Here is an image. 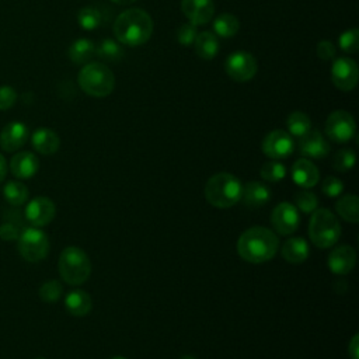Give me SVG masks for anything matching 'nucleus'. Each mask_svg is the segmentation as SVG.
I'll list each match as a JSON object with an SVG mask.
<instances>
[{
  "instance_id": "a19ab883",
  "label": "nucleus",
  "mask_w": 359,
  "mask_h": 359,
  "mask_svg": "<svg viewBox=\"0 0 359 359\" xmlns=\"http://www.w3.org/2000/svg\"><path fill=\"white\" fill-rule=\"evenodd\" d=\"M316 52L321 60H330L335 56V46L331 41H320Z\"/></svg>"
},
{
  "instance_id": "6ab92c4d",
  "label": "nucleus",
  "mask_w": 359,
  "mask_h": 359,
  "mask_svg": "<svg viewBox=\"0 0 359 359\" xmlns=\"http://www.w3.org/2000/svg\"><path fill=\"white\" fill-rule=\"evenodd\" d=\"M39 168L38 157L31 151H20L13 156L10 161V170L14 177L21 180L32 178Z\"/></svg>"
},
{
  "instance_id": "473e14b6",
  "label": "nucleus",
  "mask_w": 359,
  "mask_h": 359,
  "mask_svg": "<svg viewBox=\"0 0 359 359\" xmlns=\"http://www.w3.org/2000/svg\"><path fill=\"white\" fill-rule=\"evenodd\" d=\"M63 286L59 280H48L39 287V297L46 303H55L62 297Z\"/></svg>"
},
{
  "instance_id": "ea45409f",
  "label": "nucleus",
  "mask_w": 359,
  "mask_h": 359,
  "mask_svg": "<svg viewBox=\"0 0 359 359\" xmlns=\"http://www.w3.org/2000/svg\"><path fill=\"white\" fill-rule=\"evenodd\" d=\"M17 101V93L11 86H0V111L11 108Z\"/></svg>"
},
{
  "instance_id": "cd10ccee",
  "label": "nucleus",
  "mask_w": 359,
  "mask_h": 359,
  "mask_svg": "<svg viewBox=\"0 0 359 359\" xmlns=\"http://www.w3.org/2000/svg\"><path fill=\"white\" fill-rule=\"evenodd\" d=\"M3 195L4 199L13 205V206H21L27 202L28 199V188L20 182V181H8L4 187H3Z\"/></svg>"
},
{
  "instance_id": "6e6552de",
  "label": "nucleus",
  "mask_w": 359,
  "mask_h": 359,
  "mask_svg": "<svg viewBox=\"0 0 359 359\" xmlns=\"http://www.w3.org/2000/svg\"><path fill=\"white\" fill-rule=\"evenodd\" d=\"M224 70L227 76L234 81L244 83V81H250L255 76L258 70V65L255 57L250 52L237 50L230 53L226 57Z\"/></svg>"
},
{
  "instance_id": "37998d69",
  "label": "nucleus",
  "mask_w": 359,
  "mask_h": 359,
  "mask_svg": "<svg viewBox=\"0 0 359 359\" xmlns=\"http://www.w3.org/2000/svg\"><path fill=\"white\" fill-rule=\"evenodd\" d=\"M6 174H7V163L3 154L0 153V182L6 178Z\"/></svg>"
},
{
  "instance_id": "4c0bfd02",
  "label": "nucleus",
  "mask_w": 359,
  "mask_h": 359,
  "mask_svg": "<svg viewBox=\"0 0 359 359\" xmlns=\"http://www.w3.org/2000/svg\"><path fill=\"white\" fill-rule=\"evenodd\" d=\"M342 191H344V184L339 178H337L334 175H330L323 181L321 192L324 195H327L328 198H337L342 194Z\"/></svg>"
},
{
  "instance_id": "c03bdc74",
  "label": "nucleus",
  "mask_w": 359,
  "mask_h": 359,
  "mask_svg": "<svg viewBox=\"0 0 359 359\" xmlns=\"http://www.w3.org/2000/svg\"><path fill=\"white\" fill-rule=\"evenodd\" d=\"M111 1L116 3V4H121V6H128V4H132L136 0H111Z\"/></svg>"
},
{
  "instance_id": "0eeeda50",
  "label": "nucleus",
  "mask_w": 359,
  "mask_h": 359,
  "mask_svg": "<svg viewBox=\"0 0 359 359\" xmlns=\"http://www.w3.org/2000/svg\"><path fill=\"white\" fill-rule=\"evenodd\" d=\"M20 255L28 262H38L49 252L48 236L39 227L24 229L17 240Z\"/></svg>"
},
{
  "instance_id": "de8ad7c7",
  "label": "nucleus",
  "mask_w": 359,
  "mask_h": 359,
  "mask_svg": "<svg viewBox=\"0 0 359 359\" xmlns=\"http://www.w3.org/2000/svg\"><path fill=\"white\" fill-rule=\"evenodd\" d=\"M35 359H43V358H35Z\"/></svg>"
},
{
  "instance_id": "2eb2a0df",
  "label": "nucleus",
  "mask_w": 359,
  "mask_h": 359,
  "mask_svg": "<svg viewBox=\"0 0 359 359\" xmlns=\"http://www.w3.org/2000/svg\"><path fill=\"white\" fill-rule=\"evenodd\" d=\"M181 10L188 21L198 27L213 18L215 4L212 0H181Z\"/></svg>"
},
{
  "instance_id": "f8f14e48",
  "label": "nucleus",
  "mask_w": 359,
  "mask_h": 359,
  "mask_svg": "<svg viewBox=\"0 0 359 359\" xmlns=\"http://www.w3.org/2000/svg\"><path fill=\"white\" fill-rule=\"evenodd\" d=\"M294 142L293 137L280 129L269 132L262 140V151L266 157L272 160L286 158L293 153Z\"/></svg>"
},
{
  "instance_id": "9d476101",
  "label": "nucleus",
  "mask_w": 359,
  "mask_h": 359,
  "mask_svg": "<svg viewBox=\"0 0 359 359\" xmlns=\"http://www.w3.org/2000/svg\"><path fill=\"white\" fill-rule=\"evenodd\" d=\"M359 70L355 60L351 57H337L332 63L331 79L341 91H352L358 84Z\"/></svg>"
},
{
  "instance_id": "c756f323",
  "label": "nucleus",
  "mask_w": 359,
  "mask_h": 359,
  "mask_svg": "<svg viewBox=\"0 0 359 359\" xmlns=\"http://www.w3.org/2000/svg\"><path fill=\"white\" fill-rule=\"evenodd\" d=\"M94 55H97L101 60H105V62H119L123 57L125 52L119 42L112 39H104L95 48Z\"/></svg>"
},
{
  "instance_id": "72a5a7b5",
  "label": "nucleus",
  "mask_w": 359,
  "mask_h": 359,
  "mask_svg": "<svg viewBox=\"0 0 359 359\" xmlns=\"http://www.w3.org/2000/svg\"><path fill=\"white\" fill-rule=\"evenodd\" d=\"M356 154L352 149H341L334 156V168L339 172H345L355 165Z\"/></svg>"
},
{
  "instance_id": "dca6fc26",
  "label": "nucleus",
  "mask_w": 359,
  "mask_h": 359,
  "mask_svg": "<svg viewBox=\"0 0 359 359\" xmlns=\"http://www.w3.org/2000/svg\"><path fill=\"white\" fill-rule=\"evenodd\" d=\"M299 151L304 157L323 158L330 153V143L318 130L310 129L304 136L299 137Z\"/></svg>"
},
{
  "instance_id": "f03ea898",
  "label": "nucleus",
  "mask_w": 359,
  "mask_h": 359,
  "mask_svg": "<svg viewBox=\"0 0 359 359\" xmlns=\"http://www.w3.org/2000/svg\"><path fill=\"white\" fill-rule=\"evenodd\" d=\"M114 34L121 45L140 46L153 34V20L142 8L125 10L114 22Z\"/></svg>"
},
{
  "instance_id": "412c9836",
  "label": "nucleus",
  "mask_w": 359,
  "mask_h": 359,
  "mask_svg": "<svg viewBox=\"0 0 359 359\" xmlns=\"http://www.w3.org/2000/svg\"><path fill=\"white\" fill-rule=\"evenodd\" d=\"M31 143L32 147L45 156L55 154L59 150L60 146V139L56 132H53L49 128H39L36 129L32 136H31Z\"/></svg>"
},
{
  "instance_id": "f257e3e1",
  "label": "nucleus",
  "mask_w": 359,
  "mask_h": 359,
  "mask_svg": "<svg viewBox=\"0 0 359 359\" xmlns=\"http://www.w3.org/2000/svg\"><path fill=\"white\" fill-rule=\"evenodd\" d=\"M279 248L278 236L262 226L247 229L237 241L238 255L250 264H262L275 257Z\"/></svg>"
},
{
  "instance_id": "b1692460",
  "label": "nucleus",
  "mask_w": 359,
  "mask_h": 359,
  "mask_svg": "<svg viewBox=\"0 0 359 359\" xmlns=\"http://www.w3.org/2000/svg\"><path fill=\"white\" fill-rule=\"evenodd\" d=\"M195 50L196 55L205 60H210L213 59L217 52H219V41H217V35H215L210 31H203V32H198L195 41Z\"/></svg>"
},
{
  "instance_id": "79ce46f5",
  "label": "nucleus",
  "mask_w": 359,
  "mask_h": 359,
  "mask_svg": "<svg viewBox=\"0 0 359 359\" xmlns=\"http://www.w3.org/2000/svg\"><path fill=\"white\" fill-rule=\"evenodd\" d=\"M348 355L351 359H359V337L355 334L348 345Z\"/></svg>"
},
{
  "instance_id": "7c9ffc66",
  "label": "nucleus",
  "mask_w": 359,
  "mask_h": 359,
  "mask_svg": "<svg viewBox=\"0 0 359 359\" xmlns=\"http://www.w3.org/2000/svg\"><path fill=\"white\" fill-rule=\"evenodd\" d=\"M77 21H79V25L84 29H95L97 27H100L102 21V15L97 7L87 6L77 13Z\"/></svg>"
},
{
  "instance_id": "39448f33",
  "label": "nucleus",
  "mask_w": 359,
  "mask_h": 359,
  "mask_svg": "<svg viewBox=\"0 0 359 359\" xmlns=\"http://www.w3.org/2000/svg\"><path fill=\"white\" fill-rule=\"evenodd\" d=\"M60 278L72 285L84 283L91 273V261L88 255L79 247H66L60 255L57 262Z\"/></svg>"
},
{
  "instance_id": "ddd939ff",
  "label": "nucleus",
  "mask_w": 359,
  "mask_h": 359,
  "mask_svg": "<svg viewBox=\"0 0 359 359\" xmlns=\"http://www.w3.org/2000/svg\"><path fill=\"white\" fill-rule=\"evenodd\" d=\"M56 213L55 203L46 196H36L31 199L25 208V219L34 227H42L49 224Z\"/></svg>"
},
{
  "instance_id": "393cba45",
  "label": "nucleus",
  "mask_w": 359,
  "mask_h": 359,
  "mask_svg": "<svg viewBox=\"0 0 359 359\" xmlns=\"http://www.w3.org/2000/svg\"><path fill=\"white\" fill-rule=\"evenodd\" d=\"M69 59L76 65L87 63L95 53V45L87 38L76 39L69 48Z\"/></svg>"
},
{
  "instance_id": "bb28decb",
  "label": "nucleus",
  "mask_w": 359,
  "mask_h": 359,
  "mask_svg": "<svg viewBox=\"0 0 359 359\" xmlns=\"http://www.w3.org/2000/svg\"><path fill=\"white\" fill-rule=\"evenodd\" d=\"M240 22L238 18L230 13H223L217 15L213 21V31L215 35L223 36V38H231L238 32Z\"/></svg>"
},
{
  "instance_id": "9b49d317",
  "label": "nucleus",
  "mask_w": 359,
  "mask_h": 359,
  "mask_svg": "<svg viewBox=\"0 0 359 359\" xmlns=\"http://www.w3.org/2000/svg\"><path fill=\"white\" fill-rule=\"evenodd\" d=\"M271 223L273 230L280 236H289L294 233L300 224V215L294 205L282 202L276 205L271 215Z\"/></svg>"
},
{
  "instance_id": "58836bf2",
  "label": "nucleus",
  "mask_w": 359,
  "mask_h": 359,
  "mask_svg": "<svg viewBox=\"0 0 359 359\" xmlns=\"http://www.w3.org/2000/svg\"><path fill=\"white\" fill-rule=\"evenodd\" d=\"M20 224L14 222H4L0 224V238L4 241H15L21 234Z\"/></svg>"
},
{
  "instance_id": "a878e982",
  "label": "nucleus",
  "mask_w": 359,
  "mask_h": 359,
  "mask_svg": "<svg viewBox=\"0 0 359 359\" xmlns=\"http://www.w3.org/2000/svg\"><path fill=\"white\" fill-rule=\"evenodd\" d=\"M335 209L344 220L349 223L359 222V199L356 195L346 194L344 196H339L335 203Z\"/></svg>"
},
{
  "instance_id": "1a4fd4ad",
  "label": "nucleus",
  "mask_w": 359,
  "mask_h": 359,
  "mask_svg": "<svg viewBox=\"0 0 359 359\" xmlns=\"http://www.w3.org/2000/svg\"><path fill=\"white\" fill-rule=\"evenodd\" d=\"M356 132V125L353 116L344 111L337 109L331 112L325 121V135L337 143L349 142Z\"/></svg>"
},
{
  "instance_id": "4468645a",
  "label": "nucleus",
  "mask_w": 359,
  "mask_h": 359,
  "mask_svg": "<svg viewBox=\"0 0 359 359\" xmlns=\"http://www.w3.org/2000/svg\"><path fill=\"white\" fill-rule=\"evenodd\" d=\"M29 136V130L25 123L13 121L7 123L0 132V147L4 151H15L22 147Z\"/></svg>"
},
{
  "instance_id": "f704fd0d",
  "label": "nucleus",
  "mask_w": 359,
  "mask_h": 359,
  "mask_svg": "<svg viewBox=\"0 0 359 359\" xmlns=\"http://www.w3.org/2000/svg\"><path fill=\"white\" fill-rule=\"evenodd\" d=\"M339 48L344 52H348V53L358 52V49H359V29L358 28H351V29L344 31L339 36Z\"/></svg>"
},
{
  "instance_id": "e433bc0d",
  "label": "nucleus",
  "mask_w": 359,
  "mask_h": 359,
  "mask_svg": "<svg viewBox=\"0 0 359 359\" xmlns=\"http://www.w3.org/2000/svg\"><path fill=\"white\" fill-rule=\"evenodd\" d=\"M196 35H198V27L189 21L182 24L177 31V39L182 46H189L191 43H194Z\"/></svg>"
},
{
  "instance_id": "49530a36",
  "label": "nucleus",
  "mask_w": 359,
  "mask_h": 359,
  "mask_svg": "<svg viewBox=\"0 0 359 359\" xmlns=\"http://www.w3.org/2000/svg\"><path fill=\"white\" fill-rule=\"evenodd\" d=\"M112 359H126V358H122V356H115V358H112Z\"/></svg>"
},
{
  "instance_id": "aec40b11",
  "label": "nucleus",
  "mask_w": 359,
  "mask_h": 359,
  "mask_svg": "<svg viewBox=\"0 0 359 359\" xmlns=\"http://www.w3.org/2000/svg\"><path fill=\"white\" fill-rule=\"evenodd\" d=\"M292 180L302 188H311L320 180L318 168L307 158H299L292 165Z\"/></svg>"
},
{
  "instance_id": "20e7f679",
  "label": "nucleus",
  "mask_w": 359,
  "mask_h": 359,
  "mask_svg": "<svg viewBox=\"0 0 359 359\" xmlns=\"http://www.w3.org/2000/svg\"><path fill=\"white\" fill-rule=\"evenodd\" d=\"M80 88L95 98L109 95L115 87V76L109 67L101 62L86 63L77 74Z\"/></svg>"
},
{
  "instance_id": "423d86ee",
  "label": "nucleus",
  "mask_w": 359,
  "mask_h": 359,
  "mask_svg": "<svg viewBox=\"0 0 359 359\" xmlns=\"http://www.w3.org/2000/svg\"><path fill=\"white\" fill-rule=\"evenodd\" d=\"M309 236L316 247L330 248L339 240L341 224L328 209H316L309 223Z\"/></svg>"
},
{
  "instance_id": "4be33fe9",
  "label": "nucleus",
  "mask_w": 359,
  "mask_h": 359,
  "mask_svg": "<svg viewBox=\"0 0 359 359\" xmlns=\"http://www.w3.org/2000/svg\"><path fill=\"white\" fill-rule=\"evenodd\" d=\"M280 254L289 264H303L309 258L310 247L303 237H292L282 244Z\"/></svg>"
},
{
  "instance_id": "2f4dec72",
  "label": "nucleus",
  "mask_w": 359,
  "mask_h": 359,
  "mask_svg": "<svg viewBox=\"0 0 359 359\" xmlns=\"http://www.w3.org/2000/svg\"><path fill=\"white\" fill-rule=\"evenodd\" d=\"M259 172H261V177L265 181H268V182H278V181L285 178L286 168L278 160H271V161H266V163L262 164Z\"/></svg>"
},
{
  "instance_id": "5701e85b",
  "label": "nucleus",
  "mask_w": 359,
  "mask_h": 359,
  "mask_svg": "<svg viewBox=\"0 0 359 359\" xmlns=\"http://www.w3.org/2000/svg\"><path fill=\"white\" fill-rule=\"evenodd\" d=\"M65 307L72 316L83 317L91 311L93 300L87 292L81 289H74L66 294Z\"/></svg>"
},
{
  "instance_id": "c85d7f7f",
  "label": "nucleus",
  "mask_w": 359,
  "mask_h": 359,
  "mask_svg": "<svg viewBox=\"0 0 359 359\" xmlns=\"http://www.w3.org/2000/svg\"><path fill=\"white\" fill-rule=\"evenodd\" d=\"M286 126H287V130H289L287 133L290 136L302 137L311 129V121L304 112L294 111L287 116Z\"/></svg>"
},
{
  "instance_id": "7ed1b4c3",
  "label": "nucleus",
  "mask_w": 359,
  "mask_h": 359,
  "mask_svg": "<svg viewBox=\"0 0 359 359\" xmlns=\"http://www.w3.org/2000/svg\"><path fill=\"white\" fill-rule=\"evenodd\" d=\"M243 184L230 172H217L212 175L205 185L206 201L219 209H229L240 202Z\"/></svg>"
},
{
  "instance_id": "c9c22d12",
  "label": "nucleus",
  "mask_w": 359,
  "mask_h": 359,
  "mask_svg": "<svg viewBox=\"0 0 359 359\" xmlns=\"http://www.w3.org/2000/svg\"><path fill=\"white\" fill-rule=\"evenodd\" d=\"M294 202H296L297 210H300L303 213H313L317 209V205H318L317 196L313 192H309V191L297 192L296 198H294Z\"/></svg>"
},
{
  "instance_id": "a211bd4d",
  "label": "nucleus",
  "mask_w": 359,
  "mask_h": 359,
  "mask_svg": "<svg viewBox=\"0 0 359 359\" xmlns=\"http://www.w3.org/2000/svg\"><path fill=\"white\" fill-rule=\"evenodd\" d=\"M271 199V189L268 185L258 182V181H250L245 185H243L241 198L244 206L250 209H257L264 205H266Z\"/></svg>"
},
{
  "instance_id": "f3484780",
  "label": "nucleus",
  "mask_w": 359,
  "mask_h": 359,
  "mask_svg": "<svg viewBox=\"0 0 359 359\" xmlns=\"http://www.w3.org/2000/svg\"><path fill=\"white\" fill-rule=\"evenodd\" d=\"M356 262V252L351 245H339L328 254V268L335 275H345L351 272Z\"/></svg>"
},
{
  "instance_id": "a18cd8bd",
  "label": "nucleus",
  "mask_w": 359,
  "mask_h": 359,
  "mask_svg": "<svg viewBox=\"0 0 359 359\" xmlns=\"http://www.w3.org/2000/svg\"><path fill=\"white\" fill-rule=\"evenodd\" d=\"M180 359H196V358L192 356V355H184V356H181Z\"/></svg>"
}]
</instances>
